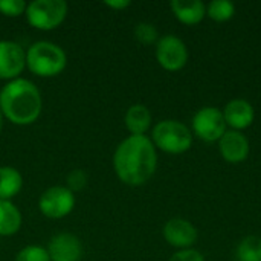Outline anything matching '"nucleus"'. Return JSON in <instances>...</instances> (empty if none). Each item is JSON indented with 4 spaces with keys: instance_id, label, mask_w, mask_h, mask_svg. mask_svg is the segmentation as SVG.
I'll return each mask as SVG.
<instances>
[{
    "instance_id": "obj_2",
    "label": "nucleus",
    "mask_w": 261,
    "mask_h": 261,
    "mask_svg": "<svg viewBox=\"0 0 261 261\" xmlns=\"http://www.w3.org/2000/svg\"><path fill=\"white\" fill-rule=\"evenodd\" d=\"M0 110L3 118L15 125L34 124L43 110L40 89L23 76L8 81L0 90Z\"/></svg>"
},
{
    "instance_id": "obj_8",
    "label": "nucleus",
    "mask_w": 261,
    "mask_h": 261,
    "mask_svg": "<svg viewBox=\"0 0 261 261\" xmlns=\"http://www.w3.org/2000/svg\"><path fill=\"white\" fill-rule=\"evenodd\" d=\"M226 127L223 112L211 106L199 109L191 121L193 136L196 135L203 142H219V139L226 133Z\"/></svg>"
},
{
    "instance_id": "obj_20",
    "label": "nucleus",
    "mask_w": 261,
    "mask_h": 261,
    "mask_svg": "<svg viewBox=\"0 0 261 261\" xmlns=\"http://www.w3.org/2000/svg\"><path fill=\"white\" fill-rule=\"evenodd\" d=\"M15 261H50V257L44 246L29 245L17 252Z\"/></svg>"
},
{
    "instance_id": "obj_5",
    "label": "nucleus",
    "mask_w": 261,
    "mask_h": 261,
    "mask_svg": "<svg viewBox=\"0 0 261 261\" xmlns=\"http://www.w3.org/2000/svg\"><path fill=\"white\" fill-rule=\"evenodd\" d=\"M69 12V5L64 0H34L28 3L26 20L38 31H54L63 24Z\"/></svg>"
},
{
    "instance_id": "obj_19",
    "label": "nucleus",
    "mask_w": 261,
    "mask_h": 261,
    "mask_svg": "<svg viewBox=\"0 0 261 261\" xmlns=\"http://www.w3.org/2000/svg\"><path fill=\"white\" fill-rule=\"evenodd\" d=\"M234 14H236V5L229 0H213L206 5V15L217 23L231 20Z\"/></svg>"
},
{
    "instance_id": "obj_6",
    "label": "nucleus",
    "mask_w": 261,
    "mask_h": 261,
    "mask_svg": "<svg viewBox=\"0 0 261 261\" xmlns=\"http://www.w3.org/2000/svg\"><path fill=\"white\" fill-rule=\"evenodd\" d=\"M75 193L66 185H54L41 193L38 197L40 213L50 220H60L67 217L75 208Z\"/></svg>"
},
{
    "instance_id": "obj_1",
    "label": "nucleus",
    "mask_w": 261,
    "mask_h": 261,
    "mask_svg": "<svg viewBox=\"0 0 261 261\" xmlns=\"http://www.w3.org/2000/svg\"><path fill=\"white\" fill-rule=\"evenodd\" d=\"M158 150L145 136H127L113 153V170L118 179L128 187L145 185L156 173Z\"/></svg>"
},
{
    "instance_id": "obj_12",
    "label": "nucleus",
    "mask_w": 261,
    "mask_h": 261,
    "mask_svg": "<svg viewBox=\"0 0 261 261\" xmlns=\"http://www.w3.org/2000/svg\"><path fill=\"white\" fill-rule=\"evenodd\" d=\"M220 156L229 164L245 162L251 151V144L246 135L237 130H226V133L219 139Z\"/></svg>"
},
{
    "instance_id": "obj_18",
    "label": "nucleus",
    "mask_w": 261,
    "mask_h": 261,
    "mask_svg": "<svg viewBox=\"0 0 261 261\" xmlns=\"http://www.w3.org/2000/svg\"><path fill=\"white\" fill-rule=\"evenodd\" d=\"M237 261H261V237L248 236L236 249Z\"/></svg>"
},
{
    "instance_id": "obj_4",
    "label": "nucleus",
    "mask_w": 261,
    "mask_h": 261,
    "mask_svg": "<svg viewBox=\"0 0 261 261\" xmlns=\"http://www.w3.org/2000/svg\"><path fill=\"white\" fill-rule=\"evenodd\" d=\"M150 139L156 150L168 154H182L193 145V132L177 119H164L153 127Z\"/></svg>"
},
{
    "instance_id": "obj_11",
    "label": "nucleus",
    "mask_w": 261,
    "mask_h": 261,
    "mask_svg": "<svg viewBox=\"0 0 261 261\" xmlns=\"http://www.w3.org/2000/svg\"><path fill=\"white\" fill-rule=\"evenodd\" d=\"M50 261H80L83 257L81 240L70 232H60L47 243Z\"/></svg>"
},
{
    "instance_id": "obj_16",
    "label": "nucleus",
    "mask_w": 261,
    "mask_h": 261,
    "mask_svg": "<svg viewBox=\"0 0 261 261\" xmlns=\"http://www.w3.org/2000/svg\"><path fill=\"white\" fill-rule=\"evenodd\" d=\"M23 223L21 213L12 200H0V237L15 236Z\"/></svg>"
},
{
    "instance_id": "obj_25",
    "label": "nucleus",
    "mask_w": 261,
    "mask_h": 261,
    "mask_svg": "<svg viewBox=\"0 0 261 261\" xmlns=\"http://www.w3.org/2000/svg\"><path fill=\"white\" fill-rule=\"evenodd\" d=\"M104 5L115 11H124L132 5V2L130 0H107V2H104Z\"/></svg>"
},
{
    "instance_id": "obj_23",
    "label": "nucleus",
    "mask_w": 261,
    "mask_h": 261,
    "mask_svg": "<svg viewBox=\"0 0 261 261\" xmlns=\"http://www.w3.org/2000/svg\"><path fill=\"white\" fill-rule=\"evenodd\" d=\"M66 187L75 193V191H81L84 190V187L87 185V176L83 170H73L67 174V179H66Z\"/></svg>"
},
{
    "instance_id": "obj_26",
    "label": "nucleus",
    "mask_w": 261,
    "mask_h": 261,
    "mask_svg": "<svg viewBox=\"0 0 261 261\" xmlns=\"http://www.w3.org/2000/svg\"><path fill=\"white\" fill-rule=\"evenodd\" d=\"M3 124H5V118H3V113L0 110V135H2V130H3Z\"/></svg>"
},
{
    "instance_id": "obj_22",
    "label": "nucleus",
    "mask_w": 261,
    "mask_h": 261,
    "mask_svg": "<svg viewBox=\"0 0 261 261\" xmlns=\"http://www.w3.org/2000/svg\"><path fill=\"white\" fill-rule=\"evenodd\" d=\"M28 3L24 0H0V15L17 18L26 12Z\"/></svg>"
},
{
    "instance_id": "obj_13",
    "label": "nucleus",
    "mask_w": 261,
    "mask_h": 261,
    "mask_svg": "<svg viewBox=\"0 0 261 261\" xmlns=\"http://www.w3.org/2000/svg\"><path fill=\"white\" fill-rule=\"evenodd\" d=\"M223 118L228 127L237 132H243L252 125L255 119L254 106L243 98H234L223 107Z\"/></svg>"
},
{
    "instance_id": "obj_9",
    "label": "nucleus",
    "mask_w": 261,
    "mask_h": 261,
    "mask_svg": "<svg viewBox=\"0 0 261 261\" xmlns=\"http://www.w3.org/2000/svg\"><path fill=\"white\" fill-rule=\"evenodd\" d=\"M26 69V50L12 40H0V80L12 81Z\"/></svg>"
},
{
    "instance_id": "obj_14",
    "label": "nucleus",
    "mask_w": 261,
    "mask_h": 261,
    "mask_svg": "<svg viewBox=\"0 0 261 261\" xmlns=\"http://www.w3.org/2000/svg\"><path fill=\"white\" fill-rule=\"evenodd\" d=\"M170 8L173 15L187 26L199 24L206 15V5L200 0H173Z\"/></svg>"
},
{
    "instance_id": "obj_10",
    "label": "nucleus",
    "mask_w": 261,
    "mask_h": 261,
    "mask_svg": "<svg viewBox=\"0 0 261 261\" xmlns=\"http://www.w3.org/2000/svg\"><path fill=\"white\" fill-rule=\"evenodd\" d=\"M162 236L170 246L176 248L177 251H182L193 248V245L197 242L199 232L191 222L182 217H174L164 225Z\"/></svg>"
},
{
    "instance_id": "obj_15",
    "label": "nucleus",
    "mask_w": 261,
    "mask_h": 261,
    "mask_svg": "<svg viewBox=\"0 0 261 261\" xmlns=\"http://www.w3.org/2000/svg\"><path fill=\"white\" fill-rule=\"evenodd\" d=\"M153 116L147 106L133 104L127 109L124 115L125 128L132 136H145V133L151 128Z\"/></svg>"
},
{
    "instance_id": "obj_24",
    "label": "nucleus",
    "mask_w": 261,
    "mask_h": 261,
    "mask_svg": "<svg viewBox=\"0 0 261 261\" xmlns=\"http://www.w3.org/2000/svg\"><path fill=\"white\" fill-rule=\"evenodd\" d=\"M168 261H205V257L194 248L176 251Z\"/></svg>"
},
{
    "instance_id": "obj_7",
    "label": "nucleus",
    "mask_w": 261,
    "mask_h": 261,
    "mask_svg": "<svg viewBox=\"0 0 261 261\" xmlns=\"http://www.w3.org/2000/svg\"><path fill=\"white\" fill-rule=\"evenodd\" d=\"M154 55L159 66L168 72H179L188 63V47L185 41L174 34L159 37Z\"/></svg>"
},
{
    "instance_id": "obj_21",
    "label": "nucleus",
    "mask_w": 261,
    "mask_h": 261,
    "mask_svg": "<svg viewBox=\"0 0 261 261\" xmlns=\"http://www.w3.org/2000/svg\"><path fill=\"white\" fill-rule=\"evenodd\" d=\"M135 38L141 44H153L159 40L158 28L148 21H141L135 26Z\"/></svg>"
},
{
    "instance_id": "obj_17",
    "label": "nucleus",
    "mask_w": 261,
    "mask_h": 261,
    "mask_svg": "<svg viewBox=\"0 0 261 261\" xmlns=\"http://www.w3.org/2000/svg\"><path fill=\"white\" fill-rule=\"evenodd\" d=\"M23 188L21 173L9 165L0 167V200H12Z\"/></svg>"
},
{
    "instance_id": "obj_3",
    "label": "nucleus",
    "mask_w": 261,
    "mask_h": 261,
    "mask_svg": "<svg viewBox=\"0 0 261 261\" xmlns=\"http://www.w3.org/2000/svg\"><path fill=\"white\" fill-rule=\"evenodd\" d=\"M67 66L64 49L52 41L40 40L26 49V69L40 78L58 76Z\"/></svg>"
}]
</instances>
